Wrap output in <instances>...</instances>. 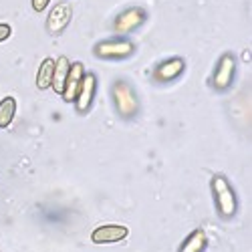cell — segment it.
Instances as JSON below:
<instances>
[{
  "instance_id": "13",
  "label": "cell",
  "mask_w": 252,
  "mask_h": 252,
  "mask_svg": "<svg viewBox=\"0 0 252 252\" xmlns=\"http://www.w3.org/2000/svg\"><path fill=\"white\" fill-rule=\"evenodd\" d=\"M53 71H55V59H51V57L43 59V63H40V67H38V73H36V87L40 91L51 89Z\"/></svg>"
},
{
  "instance_id": "11",
  "label": "cell",
  "mask_w": 252,
  "mask_h": 252,
  "mask_svg": "<svg viewBox=\"0 0 252 252\" xmlns=\"http://www.w3.org/2000/svg\"><path fill=\"white\" fill-rule=\"evenodd\" d=\"M206 248H208V236L202 228H196L184 238L178 252H204Z\"/></svg>"
},
{
  "instance_id": "7",
  "label": "cell",
  "mask_w": 252,
  "mask_h": 252,
  "mask_svg": "<svg viewBox=\"0 0 252 252\" xmlns=\"http://www.w3.org/2000/svg\"><path fill=\"white\" fill-rule=\"evenodd\" d=\"M71 16H73V6L69 2H59L55 4V8L49 12L47 16V31L51 34H61L71 23Z\"/></svg>"
},
{
  "instance_id": "4",
  "label": "cell",
  "mask_w": 252,
  "mask_h": 252,
  "mask_svg": "<svg viewBox=\"0 0 252 252\" xmlns=\"http://www.w3.org/2000/svg\"><path fill=\"white\" fill-rule=\"evenodd\" d=\"M234 77H236V57L234 55H222L218 65L214 69V75H212V87L216 91H226L230 85L234 83Z\"/></svg>"
},
{
  "instance_id": "5",
  "label": "cell",
  "mask_w": 252,
  "mask_h": 252,
  "mask_svg": "<svg viewBox=\"0 0 252 252\" xmlns=\"http://www.w3.org/2000/svg\"><path fill=\"white\" fill-rule=\"evenodd\" d=\"M95 93H97V77L93 73H85L83 75V81H81V87L77 91V97L73 101L77 113H81V115L89 113L93 99H95Z\"/></svg>"
},
{
  "instance_id": "8",
  "label": "cell",
  "mask_w": 252,
  "mask_h": 252,
  "mask_svg": "<svg viewBox=\"0 0 252 252\" xmlns=\"http://www.w3.org/2000/svg\"><path fill=\"white\" fill-rule=\"evenodd\" d=\"M145 18H148V14H145L143 8H127V10H123L117 18H115V31L119 34H125V32H131L135 31L137 27H141L145 23Z\"/></svg>"
},
{
  "instance_id": "9",
  "label": "cell",
  "mask_w": 252,
  "mask_h": 252,
  "mask_svg": "<svg viewBox=\"0 0 252 252\" xmlns=\"http://www.w3.org/2000/svg\"><path fill=\"white\" fill-rule=\"evenodd\" d=\"M83 75H85V67H83L81 61H75L71 63L69 67V73H67V79H65V87H63V99L67 103H73L75 97H77V91L81 87V81H83Z\"/></svg>"
},
{
  "instance_id": "16",
  "label": "cell",
  "mask_w": 252,
  "mask_h": 252,
  "mask_svg": "<svg viewBox=\"0 0 252 252\" xmlns=\"http://www.w3.org/2000/svg\"><path fill=\"white\" fill-rule=\"evenodd\" d=\"M49 2H51V0H32V8H34V12H43V10H47Z\"/></svg>"
},
{
  "instance_id": "3",
  "label": "cell",
  "mask_w": 252,
  "mask_h": 252,
  "mask_svg": "<svg viewBox=\"0 0 252 252\" xmlns=\"http://www.w3.org/2000/svg\"><path fill=\"white\" fill-rule=\"evenodd\" d=\"M135 51V45L127 38H109V40H101L95 47V55L99 59H127Z\"/></svg>"
},
{
  "instance_id": "6",
  "label": "cell",
  "mask_w": 252,
  "mask_h": 252,
  "mask_svg": "<svg viewBox=\"0 0 252 252\" xmlns=\"http://www.w3.org/2000/svg\"><path fill=\"white\" fill-rule=\"evenodd\" d=\"M129 234L127 226L123 224H101L91 232V242L95 244H115L125 240Z\"/></svg>"
},
{
  "instance_id": "10",
  "label": "cell",
  "mask_w": 252,
  "mask_h": 252,
  "mask_svg": "<svg viewBox=\"0 0 252 252\" xmlns=\"http://www.w3.org/2000/svg\"><path fill=\"white\" fill-rule=\"evenodd\" d=\"M184 69H186V61L182 57H172V59H165V61L159 63V65L156 67V71H154V77L161 83L174 81L184 73Z\"/></svg>"
},
{
  "instance_id": "2",
  "label": "cell",
  "mask_w": 252,
  "mask_h": 252,
  "mask_svg": "<svg viewBox=\"0 0 252 252\" xmlns=\"http://www.w3.org/2000/svg\"><path fill=\"white\" fill-rule=\"evenodd\" d=\"M111 97H113V105L117 113L123 117V119H131L137 115L139 111V99H137V93L135 89L131 87V83L127 81H115L111 85Z\"/></svg>"
},
{
  "instance_id": "15",
  "label": "cell",
  "mask_w": 252,
  "mask_h": 252,
  "mask_svg": "<svg viewBox=\"0 0 252 252\" xmlns=\"http://www.w3.org/2000/svg\"><path fill=\"white\" fill-rule=\"evenodd\" d=\"M12 34V29L10 25H4V23H0V43H4V40Z\"/></svg>"
},
{
  "instance_id": "12",
  "label": "cell",
  "mask_w": 252,
  "mask_h": 252,
  "mask_svg": "<svg viewBox=\"0 0 252 252\" xmlns=\"http://www.w3.org/2000/svg\"><path fill=\"white\" fill-rule=\"evenodd\" d=\"M69 67H71V61H69L67 57H59V59L55 61V71H53V83H51V87L55 89L57 95L63 93V87H65V79H67Z\"/></svg>"
},
{
  "instance_id": "1",
  "label": "cell",
  "mask_w": 252,
  "mask_h": 252,
  "mask_svg": "<svg viewBox=\"0 0 252 252\" xmlns=\"http://www.w3.org/2000/svg\"><path fill=\"white\" fill-rule=\"evenodd\" d=\"M210 188H212V196H214V204H216L218 214L224 220H230L238 212V200H236V194H234V188L230 186V182L222 174L212 176Z\"/></svg>"
},
{
  "instance_id": "14",
  "label": "cell",
  "mask_w": 252,
  "mask_h": 252,
  "mask_svg": "<svg viewBox=\"0 0 252 252\" xmlns=\"http://www.w3.org/2000/svg\"><path fill=\"white\" fill-rule=\"evenodd\" d=\"M14 113H16V99L14 97H4L2 101H0V127L6 129L14 119Z\"/></svg>"
}]
</instances>
